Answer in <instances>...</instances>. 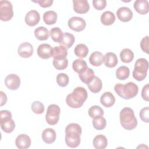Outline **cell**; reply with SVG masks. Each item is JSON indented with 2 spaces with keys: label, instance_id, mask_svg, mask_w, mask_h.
Here are the masks:
<instances>
[{
  "label": "cell",
  "instance_id": "6da1fadb",
  "mask_svg": "<svg viewBox=\"0 0 149 149\" xmlns=\"http://www.w3.org/2000/svg\"><path fill=\"white\" fill-rule=\"evenodd\" d=\"M81 126L76 123H71L65 129V142L70 148H76L80 143V135L81 134Z\"/></svg>",
  "mask_w": 149,
  "mask_h": 149
},
{
  "label": "cell",
  "instance_id": "7a4b0ae2",
  "mask_svg": "<svg viewBox=\"0 0 149 149\" xmlns=\"http://www.w3.org/2000/svg\"><path fill=\"white\" fill-rule=\"evenodd\" d=\"M87 97V91L84 87H77L66 96V102L72 108H79L83 105Z\"/></svg>",
  "mask_w": 149,
  "mask_h": 149
},
{
  "label": "cell",
  "instance_id": "3957f363",
  "mask_svg": "<svg viewBox=\"0 0 149 149\" xmlns=\"http://www.w3.org/2000/svg\"><path fill=\"white\" fill-rule=\"evenodd\" d=\"M114 90L121 98L129 100L134 98L138 93L139 88L133 82H128L125 84L118 83L114 87Z\"/></svg>",
  "mask_w": 149,
  "mask_h": 149
},
{
  "label": "cell",
  "instance_id": "277c9868",
  "mask_svg": "<svg viewBox=\"0 0 149 149\" xmlns=\"http://www.w3.org/2000/svg\"><path fill=\"white\" fill-rule=\"evenodd\" d=\"M120 123L122 126L127 130L135 129L137 125V120L134 116L133 110L129 107L123 108L120 112Z\"/></svg>",
  "mask_w": 149,
  "mask_h": 149
},
{
  "label": "cell",
  "instance_id": "5b68a950",
  "mask_svg": "<svg viewBox=\"0 0 149 149\" xmlns=\"http://www.w3.org/2000/svg\"><path fill=\"white\" fill-rule=\"evenodd\" d=\"M148 62L144 58H139L135 62L133 70V77L137 81L143 80L147 76Z\"/></svg>",
  "mask_w": 149,
  "mask_h": 149
},
{
  "label": "cell",
  "instance_id": "8992f818",
  "mask_svg": "<svg viewBox=\"0 0 149 149\" xmlns=\"http://www.w3.org/2000/svg\"><path fill=\"white\" fill-rule=\"evenodd\" d=\"M61 109L58 105L51 104L48 107L45 120L50 125H56L59 119Z\"/></svg>",
  "mask_w": 149,
  "mask_h": 149
},
{
  "label": "cell",
  "instance_id": "52a82bcc",
  "mask_svg": "<svg viewBox=\"0 0 149 149\" xmlns=\"http://www.w3.org/2000/svg\"><path fill=\"white\" fill-rule=\"evenodd\" d=\"M13 16V6L10 2L6 0L0 1V19L3 22L10 20Z\"/></svg>",
  "mask_w": 149,
  "mask_h": 149
},
{
  "label": "cell",
  "instance_id": "ba28073f",
  "mask_svg": "<svg viewBox=\"0 0 149 149\" xmlns=\"http://www.w3.org/2000/svg\"><path fill=\"white\" fill-rule=\"evenodd\" d=\"M68 24L69 27L72 30L79 32L83 31L85 29L86 22L82 17L73 16L69 19Z\"/></svg>",
  "mask_w": 149,
  "mask_h": 149
},
{
  "label": "cell",
  "instance_id": "9c48e42d",
  "mask_svg": "<svg viewBox=\"0 0 149 149\" xmlns=\"http://www.w3.org/2000/svg\"><path fill=\"white\" fill-rule=\"evenodd\" d=\"M5 86L11 90H17L20 85V79L16 74H8L5 79Z\"/></svg>",
  "mask_w": 149,
  "mask_h": 149
},
{
  "label": "cell",
  "instance_id": "30bf717a",
  "mask_svg": "<svg viewBox=\"0 0 149 149\" xmlns=\"http://www.w3.org/2000/svg\"><path fill=\"white\" fill-rule=\"evenodd\" d=\"M52 51L53 48L49 44L44 43L38 47L37 52L40 58L47 59L52 56Z\"/></svg>",
  "mask_w": 149,
  "mask_h": 149
},
{
  "label": "cell",
  "instance_id": "8fae6325",
  "mask_svg": "<svg viewBox=\"0 0 149 149\" xmlns=\"http://www.w3.org/2000/svg\"><path fill=\"white\" fill-rule=\"evenodd\" d=\"M26 23L31 27L37 25L40 20V15L38 12L36 10H31L25 16Z\"/></svg>",
  "mask_w": 149,
  "mask_h": 149
},
{
  "label": "cell",
  "instance_id": "7c38bea8",
  "mask_svg": "<svg viewBox=\"0 0 149 149\" xmlns=\"http://www.w3.org/2000/svg\"><path fill=\"white\" fill-rule=\"evenodd\" d=\"M73 9L79 14L87 13L90 9V5L87 0H73Z\"/></svg>",
  "mask_w": 149,
  "mask_h": 149
},
{
  "label": "cell",
  "instance_id": "4fadbf2b",
  "mask_svg": "<svg viewBox=\"0 0 149 149\" xmlns=\"http://www.w3.org/2000/svg\"><path fill=\"white\" fill-rule=\"evenodd\" d=\"M17 53L22 58H29L33 53V47L32 45L28 42H24L22 43L17 49Z\"/></svg>",
  "mask_w": 149,
  "mask_h": 149
},
{
  "label": "cell",
  "instance_id": "5bb4252c",
  "mask_svg": "<svg viewBox=\"0 0 149 149\" xmlns=\"http://www.w3.org/2000/svg\"><path fill=\"white\" fill-rule=\"evenodd\" d=\"M116 15L119 20L123 22H127L132 19L133 12L129 8L123 6L118 9Z\"/></svg>",
  "mask_w": 149,
  "mask_h": 149
},
{
  "label": "cell",
  "instance_id": "9a60e30c",
  "mask_svg": "<svg viewBox=\"0 0 149 149\" xmlns=\"http://www.w3.org/2000/svg\"><path fill=\"white\" fill-rule=\"evenodd\" d=\"M31 141L30 137L25 134H19L16 139L15 144L19 149H26L30 147Z\"/></svg>",
  "mask_w": 149,
  "mask_h": 149
},
{
  "label": "cell",
  "instance_id": "2e32d148",
  "mask_svg": "<svg viewBox=\"0 0 149 149\" xmlns=\"http://www.w3.org/2000/svg\"><path fill=\"white\" fill-rule=\"evenodd\" d=\"M133 7L140 15H146L149 10V4L147 0H137L134 2Z\"/></svg>",
  "mask_w": 149,
  "mask_h": 149
},
{
  "label": "cell",
  "instance_id": "e0dca14e",
  "mask_svg": "<svg viewBox=\"0 0 149 149\" xmlns=\"http://www.w3.org/2000/svg\"><path fill=\"white\" fill-rule=\"evenodd\" d=\"M100 102L105 107L109 108L114 105L115 102V98L112 93L107 91L103 93L101 96Z\"/></svg>",
  "mask_w": 149,
  "mask_h": 149
},
{
  "label": "cell",
  "instance_id": "ac0fdd59",
  "mask_svg": "<svg viewBox=\"0 0 149 149\" xmlns=\"http://www.w3.org/2000/svg\"><path fill=\"white\" fill-rule=\"evenodd\" d=\"M56 134L54 129L47 128L44 129L42 133V139L47 144H52L56 140Z\"/></svg>",
  "mask_w": 149,
  "mask_h": 149
},
{
  "label": "cell",
  "instance_id": "d6986e66",
  "mask_svg": "<svg viewBox=\"0 0 149 149\" xmlns=\"http://www.w3.org/2000/svg\"><path fill=\"white\" fill-rule=\"evenodd\" d=\"M104 64L107 67L114 68L116 66L118 62V58L115 53L109 52L105 54L104 56Z\"/></svg>",
  "mask_w": 149,
  "mask_h": 149
},
{
  "label": "cell",
  "instance_id": "ffe728a7",
  "mask_svg": "<svg viewBox=\"0 0 149 149\" xmlns=\"http://www.w3.org/2000/svg\"><path fill=\"white\" fill-rule=\"evenodd\" d=\"M68 55L67 48L62 45L56 46L53 48L52 57L54 59H63Z\"/></svg>",
  "mask_w": 149,
  "mask_h": 149
},
{
  "label": "cell",
  "instance_id": "44dd1931",
  "mask_svg": "<svg viewBox=\"0 0 149 149\" xmlns=\"http://www.w3.org/2000/svg\"><path fill=\"white\" fill-rule=\"evenodd\" d=\"M93 144L96 149H104L108 145V140L104 135L98 134L94 138Z\"/></svg>",
  "mask_w": 149,
  "mask_h": 149
},
{
  "label": "cell",
  "instance_id": "7402d4cb",
  "mask_svg": "<svg viewBox=\"0 0 149 149\" xmlns=\"http://www.w3.org/2000/svg\"><path fill=\"white\" fill-rule=\"evenodd\" d=\"M0 123L1 129L6 133L12 132L15 128V123L12 118L0 120Z\"/></svg>",
  "mask_w": 149,
  "mask_h": 149
},
{
  "label": "cell",
  "instance_id": "603a6c76",
  "mask_svg": "<svg viewBox=\"0 0 149 149\" xmlns=\"http://www.w3.org/2000/svg\"><path fill=\"white\" fill-rule=\"evenodd\" d=\"M79 77L82 82L88 84L94 78V72L92 69L87 68L85 70L79 73Z\"/></svg>",
  "mask_w": 149,
  "mask_h": 149
},
{
  "label": "cell",
  "instance_id": "cb8c5ba5",
  "mask_svg": "<svg viewBox=\"0 0 149 149\" xmlns=\"http://www.w3.org/2000/svg\"><path fill=\"white\" fill-rule=\"evenodd\" d=\"M89 62L93 66H100L104 62V55L99 51H95L90 56Z\"/></svg>",
  "mask_w": 149,
  "mask_h": 149
},
{
  "label": "cell",
  "instance_id": "d4e9b609",
  "mask_svg": "<svg viewBox=\"0 0 149 149\" xmlns=\"http://www.w3.org/2000/svg\"><path fill=\"white\" fill-rule=\"evenodd\" d=\"M75 37L72 34L68 32H65V33H63L62 38L59 44L68 49L73 45Z\"/></svg>",
  "mask_w": 149,
  "mask_h": 149
},
{
  "label": "cell",
  "instance_id": "484cf974",
  "mask_svg": "<svg viewBox=\"0 0 149 149\" xmlns=\"http://www.w3.org/2000/svg\"><path fill=\"white\" fill-rule=\"evenodd\" d=\"M89 90L93 93H99L102 88V83L101 79L97 76H94L91 81L87 84Z\"/></svg>",
  "mask_w": 149,
  "mask_h": 149
},
{
  "label": "cell",
  "instance_id": "4316f807",
  "mask_svg": "<svg viewBox=\"0 0 149 149\" xmlns=\"http://www.w3.org/2000/svg\"><path fill=\"white\" fill-rule=\"evenodd\" d=\"M101 22L105 26H110L115 21V14L111 11H105L101 16Z\"/></svg>",
  "mask_w": 149,
  "mask_h": 149
},
{
  "label": "cell",
  "instance_id": "83f0119b",
  "mask_svg": "<svg viewBox=\"0 0 149 149\" xmlns=\"http://www.w3.org/2000/svg\"><path fill=\"white\" fill-rule=\"evenodd\" d=\"M49 33L48 30L44 26H40L34 30L36 37L40 41L47 40L49 37Z\"/></svg>",
  "mask_w": 149,
  "mask_h": 149
},
{
  "label": "cell",
  "instance_id": "f1b7e54d",
  "mask_svg": "<svg viewBox=\"0 0 149 149\" xmlns=\"http://www.w3.org/2000/svg\"><path fill=\"white\" fill-rule=\"evenodd\" d=\"M43 20L48 25L54 24L57 20V13L53 10L47 11L43 15Z\"/></svg>",
  "mask_w": 149,
  "mask_h": 149
},
{
  "label": "cell",
  "instance_id": "f546056e",
  "mask_svg": "<svg viewBox=\"0 0 149 149\" xmlns=\"http://www.w3.org/2000/svg\"><path fill=\"white\" fill-rule=\"evenodd\" d=\"M120 58L123 63H128L131 62L134 58L133 51L129 48H124L120 53Z\"/></svg>",
  "mask_w": 149,
  "mask_h": 149
},
{
  "label": "cell",
  "instance_id": "4dcf8cb0",
  "mask_svg": "<svg viewBox=\"0 0 149 149\" xmlns=\"http://www.w3.org/2000/svg\"><path fill=\"white\" fill-rule=\"evenodd\" d=\"M72 68L74 71L80 73L85 70L88 67L85 61L81 59H77L73 62Z\"/></svg>",
  "mask_w": 149,
  "mask_h": 149
},
{
  "label": "cell",
  "instance_id": "1f68e13d",
  "mask_svg": "<svg viewBox=\"0 0 149 149\" xmlns=\"http://www.w3.org/2000/svg\"><path fill=\"white\" fill-rule=\"evenodd\" d=\"M130 74V70L128 67L126 66H122L119 67L116 70V77L118 79L124 80L127 79Z\"/></svg>",
  "mask_w": 149,
  "mask_h": 149
},
{
  "label": "cell",
  "instance_id": "d6a6232c",
  "mask_svg": "<svg viewBox=\"0 0 149 149\" xmlns=\"http://www.w3.org/2000/svg\"><path fill=\"white\" fill-rule=\"evenodd\" d=\"M74 52L79 58H83L87 55L88 53V48L86 45L84 44H79L75 47Z\"/></svg>",
  "mask_w": 149,
  "mask_h": 149
},
{
  "label": "cell",
  "instance_id": "836d02e7",
  "mask_svg": "<svg viewBox=\"0 0 149 149\" xmlns=\"http://www.w3.org/2000/svg\"><path fill=\"white\" fill-rule=\"evenodd\" d=\"M63 32L62 30L58 27H53L49 31V35L52 40L56 42L59 43L63 37Z\"/></svg>",
  "mask_w": 149,
  "mask_h": 149
},
{
  "label": "cell",
  "instance_id": "e575fe53",
  "mask_svg": "<svg viewBox=\"0 0 149 149\" xmlns=\"http://www.w3.org/2000/svg\"><path fill=\"white\" fill-rule=\"evenodd\" d=\"M88 113L90 118L94 119L96 118L103 116L104 111L98 105H93L89 108Z\"/></svg>",
  "mask_w": 149,
  "mask_h": 149
},
{
  "label": "cell",
  "instance_id": "d590c367",
  "mask_svg": "<svg viewBox=\"0 0 149 149\" xmlns=\"http://www.w3.org/2000/svg\"><path fill=\"white\" fill-rule=\"evenodd\" d=\"M93 127L97 130H102L104 129L107 125V121L105 118L103 116L98 117L93 119L92 122Z\"/></svg>",
  "mask_w": 149,
  "mask_h": 149
},
{
  "label": "cell",
  "instance_id": "8d00e7d4",
  "mask_svg": "<svg viewBox=\"0 0 149 149\" xmlns=\"http://www.w3.org/2000/svg\"><path fill=\"white\" fill-rule=\"evenodd\" d=\"M52 63L56 69L58 70H64L68 67V60L66 58L63 59H54Z\"/></svg>",
  "mask_w": 149,
  "mask_h": 149
},
{
  "label": "cell",
  "instance_id": "74e56055",
  "mask_svg": "<svg viewBox=\"0 0 149 149\" xmlns=\"http://www.w3.org/2000/svg\"><path fill=\"white\" fill-rule=\"evenodd\" d=\"M69 81V76L66 73H61L56 76V83L61 87H66L68 84Z\"/></svg>",
  "mask_w": 149,
  "mask_h": 149
},
{
  "label": "cell",
  "instance_id": "f35d334b",
  "mask_svg": "<svg viewBox=\"0 0 149 149\" xmlns=\"http://www.w3.org/2000/svg\"><path fill=\"white\" fill-rule=\"evenodd\" d=\"M31 110L33 112L36 114H41L44 112L45 108L44 104L39 101H35L31 104Z\"/></svg>",
  "mask_w": 149,
  "mask_h": 149
},
{
  "label": "cell",
  "instance_id": "ab89813d",
  "mask_svg": "<svg viewBox=\"0 0 149 149\" xmlns=\"http://www.w3.org/2000/svg\"><path fill=\"white\" fill-rule=\"evenodd\" d=\"M140 119L144 122H149V108L148 107L142 108L139 113Z\"/></svg>",
  "mask_w": 149,
  "mask_h": 149
},
{
  "label": "cell",
  "instance_id": "60d3db41",
  "mask_svg": "<svg viewBox=\"0 0 149 149\" xmlns=\"http://www.w3.org/2000/svg\"><path fill=\"white\" fill-rule=\"evenodd\" d=\"M92 3L94 8L98 10L104 9L107 6V1L105 0H94Z\"/></svg>",
  "mask_w": 149,
  "mask_h": 149
},
{
  "label": "cell",
  "instance_id": "b9f144b4",
  "mask_svg": "<svg viewBox=\"0 0 149 149\" xmlns=\"http://www.w3.org/2000/svg\"><path fill=\"white\" fill-rule=\"evenodd\" d=\"M148 45H149V37L148 36L143 37L140 42V47L142 51L146 54H148Z\"/></svg>",
  "mask_w": 149,
  "mask_h": 149
},
{
  "label": "cell",
  "instance_id": "7bdbcfd3",
  "mask_svg": "<svg viewBox=\"0 0 149 149\" xmlns=\"http://www.w3.org/2000/svg\"><path fill=\"white\" fill-rule=\"evenodd\" d=\"M148 90H149V84H146L142 88L141 91V97L143 100L146 101H148Z\"/></svg>",
  "mask_w": 149,
  "mask_h": 149
},
{
  "label": "cell",
  "instance_id": "ee69618b",
  "mask_svg": "<svg viewBox=\"0 0 149 149\" xmlns=\"http://www.w3.org/2000/svg\"><path fill=\"white\" fill-rule=\"evenodd\" d=\"M37 3H38L40 6L42 8H48L52 5L53 3L52 0H38L36 1Z\"/></svg>",
  "mask_w": 149,
  "mask_h": 149
},
{
  "label": "cell",
  "instance_id": "f6af8a7d",
  "mask_svg": "<svg viewBox=\"0 0 149 149\" xmlns=\"http://www.w3.org/2000/svg\"><path fill=\"white\" fill-rule=\"evenodd\" d=\"M1 120L12 118V113L8 110H2L0 112Z\"/></svg>",
  "mask_w": 149,
  "mask_h": 149
},
{
  "label": "cell",
  "instance_id": "bcb514c9",
  "mask_svg": "<svg viewBox=\"0 0 149 149\" xmlns=\"http://www.w3.org/2000/svg\"><path fill=\"white\" fill-rule=\"evenodd\" d=\"M1 94V107L5 105L7 102V96L5 93H4L3 91H0Z\"/></svg>",
  "mask_w": 149,
  "mask_h": 149
}]
</instances>
